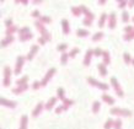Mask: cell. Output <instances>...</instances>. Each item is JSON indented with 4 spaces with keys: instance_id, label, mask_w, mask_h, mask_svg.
Instances as JSON below:
<instances>
[{
    "instance_id": "obj_1",
    "label": "cell",
    "mask_w": 134,
    "mask_h": 129,
    "mask_svg": "<svg viewBox=\"0 0 134 129\" xmlns=\"http://www.w3.org/2000/svg\"><path fill=\"white\" fill-rule=\"evenodd\" d=\"M34 26H36V28L40 31V33H41V37H43L46 41H50V33L46 30L44 25L42 24V22H40V21H36L34 22Z\"/></svg>"
},
{
    "instance_id": "obj_2",
    "label": "cell",
    "mask_w": 134,
    "mask_h": 129,
    "mask_svg": "<svg viewBox=\"0 0 134 129\" xmlns=\"http://www.w3.org/2000/svg\"><path fill=\"white\" fill-rule=\"evenodd\" d=\"M88 82H89L90 85H92V86H95V87H97V88H100V90H102V91H107V90L110 88V86L107 85V84L100 82V81L95 80L94 78H88Z\"/></svg>"
},
{
    "instance_id": "obj_3",
    "label": "cell",
    "mask_w": 134,
    "mask_h": 129,
    "mask_svg": "<svg viewBox=\"0 0 134 129\" xmlns=\"http://www.w3.org/2000/svg\"><path fill=\"white\" fill-rule=\"evenodd\" d=\"M111 114L127 116V117H129V116H132V112H130L129 110H124V108H119V107H113V108L111 110Z\"/></svg>"
},
{
    "instance_id": "obj_4",
    "label": "cell",
    "mask_w": 134,
    "mask_h": 129,
    "mask_svg": "<svg viewBox=\"0 0 134 129\" xmlns=\"http://www.w3.org/2000/svg\"><path fill=\"white\" fill-rule=\"evenodd\" d=\"M111 84H112V86H113L116 94L118 95V97H123L124 94H123V90H122V87H120V85H119L118 80H117L116 78H111Z\"/></svg>"
},
{
    "instance_id": "obj_5",
    "label": "cell",
    "mask_w": 134,
    "mask_h": 129,
    "mask_svg": "<svg viewBox=\"0 0 134 129\" xmlns=\"http://www.w3.org/2000/svg\"><path fill=\"white\" fill-rule=\"evenodd\" d=\"M10 78H11V69L9 66H5L4 68V81H2V84H4L5 87H8L10 85V82H11Z\"/></svg>"
},
{
    "instance_id": "obj_6",
    "label": "cell",
    "mask_w": 134,
    "mask_h": 129,
    "mask_svg": "<svg viewBox=\"0 0 134 129\" xmlns=\"http://www.w3.org/2000/svg\"><path fill=\"white\" fill-rule=\"evenodd\" d=\"M54 74H56V69H54V68H50V69L47 72V74L44 75L43 80L41 81V85H42V86H46V85H47V84H48V81L52 79V76H53Z\"/></svg>"
},
{
    "instance_id": "obj_7",
    "label": "cell",
    "mask_w": 134,
    "mask_h": 129,
    "mask_svg": "<svg viewBox=\"0 0 134 129\" xmlns=\"http://www.w3.org/2000/svg\"><path fill=\"white\" fill-rule=\"evenodd\" d=\"M117 26V18H116V14L114 12H111L108 16V27L111 30H113Z\"/></svg>"
},
{
    "instance_id": "obj_8",
    "label": "cell",
    "mask_w": 134,
    "mask_h": 129,
    "mask_svg": "<svg viewBox=\"0 0 134 129\" xmlns=\"http://www.w3.org/2000/svg\"><path fill=\"white\" fill-rule=\"evenodd\" d=\"M94 57V49H88L86 50V53H85V58H84V65L85 66H88L90 65V63H91V58Z\"/></svg>"
},
{
    "instance_id": "obj_9",
    "label": "cell",
    "mask_w": 134,
    "mask_h": 129,
    "mask_svg": "<svg viewBox=\"0 0 134 129\" xmlns=\"http://www.w3.org/2000/svg\"><path fill=\"white\" fill-rule=\"evenodd\" d=\"M24 62H25V58L24 57H17L16 60V68H15V74L18 75L21 70H22V65H24Z\"/></svg>"
},
{
    "instance_id": "obj_10",
    "label": "cell",
    "mask_w": 134,
    "mask_h": 129,
    "mask_svg": "<svg viewBox=\"0 0 134 129\" xmlns=\"http://www.w3.org/2000/svg\"><path fill=\"white\" fill-rule=\"evenodd\" d=\"M0 104L5 106V107H9V108H15L16 107V102L9 101V100H6V98H2V97H0Z\"/></svg>"
},
{
    "instance_id": "obj_11",
    "label": "cell",
    "mask_w": 134,
    "mask_h": 129,
    "mask_svg": "<svg viewBox=\"0 0 134 129\" xmlns=\"http://www.w3.org/2000/svg\"><path fill=\"white\" fill-rule=\"evenodd\" d=\"M62 28L64 34H69L70 33V26H69V21L68 20H62Z\"/></svg>"
},
{
    "instance_id": "obj_12",
    "label": "cell",
    "mask_w": 134,
    "mask_h": 129,
    "mask_svg": "<svg viewBox=\"0 0 134 129\" xmlns=\"http://www.w3.org/2000/svg\"><path fill=\"white\" fill-rule=\"evenodd\" d=\"M80 8H81L82 12L86 15V18H90V20H92V21L95 20V15L92 14V12L90 11V10L88 9V8H86V6H85V5H80Z\"/></svg>"
},
{
    "instance_id": "obj_13",
    "label": "cell",
    "mask_w": 134,
    "mask_h": 129,
    "mask_svg": "<svg viewBox=\"0 0 134 129\" xmlns=\"http://www.w3.org/2000/svg\"><path fill=\"white\" fill-rule=\"evenodd\" d=\"M37 52H38V46H37V44H33V46L31 47V50L28 52V54H27V59H28V60H32Z\"/></svg>"
},
{
    "instance_id": "obj_14",
    "label": "cell",
    "mask_w": 134,
    "mask_h": 129,
    "mask_svg": "<svg viewBox=\"0 0 134 129\" xmlns=\"http://www.w3.org/2000/svg\"><path fill=\"white\" fill-rule=\"evenodd\" d=\"M27 88H28V84H27V85L17 86V87H15V88H12V92H14L15 95H21V94H22V92H25Z\"/></svg>"
},
{
    "instance_id": "obj_15",
    "label": "cell",
    "mask_w": 134,
    "mask_h": 129,
    "mask_svg": "<svg viewBox=\"0 0 134 129\" xmlns=\"http://www.w3.org/2000/svg\"><path fill=\"white\" fill-rule=\"evenodd\" d=\"M42 110H43V103H42V102H38V104L36 106V108H34L33 112H32V116H33V117H37V116L42 112Z\"/></svg>"
},
{
    "instance_id": "obj_16",
    "label": "cell",
    "mask_w": 134,
    "mask_h": 129,
    "mask_svg": "<svg viewBox=\"0 0 134 129\" xmlns=\"http://www.w3.org/2000/svg\"><path fill=\"white\" fill-rule=\"evenodd\" d=\"M102 101L106 102L107 104H110V106L114 104V98H113V97H111V96H110V95H107V94L102 95Z\"/></svg>"
},
{
    "instance_id": "obj_17",
    "label": "cell",
    "mask_w": 134,
    "mask_h": 129,
    "mask_svg": "<svg viewBox=\"0 0 134 129\" xmlns=\"http://www.w3.org/2000/svg\"><path fill=\"white\" fill-rule=\"evenodd\" d=\"M12 42H14V37H12V36H11V37H5V38L0 42V47H2V48H4V47L9 46L10 43H12Z\"/></svg>"
},
{
    "instance_id": "obj_18",
    "label": "cell",
    "mask_w": 134,
    "mask_h": 129,
    "mask_svg": "<svg viewBox=\"0 0 134 129\" xmlns=\"http://www.w3.org/2000/svg\"><path fill=\"white\" fill-rule=\"evenodd\" d=\"M97 69H98V72H100V75H101V76H107V68H106V65H104V63L97 64Z\"/></svg>"
},
{
    "instance_id": "obj_19",
    "label": "cell",
    "mask_w": 134,
    "mask_h": 129,
    "mask_svg": "<svg viewBox=\"0 0 134 129\" xmlns=\"http://www.w3.org/2000/svg\"><path fill=\"white\" fill-rule=\"evenodd\" d=\"M56 102H57V97H52V98H49L48 100V102L46 103V108L49 111V110H52L53 107H54V104H56Z\"/></svg>"
},
{
    "instance_id": "obj_20",
    "label": "cell",
    "mask_w": 134,
    "mask_h": 129,
    "mask_svg": "<svg viewBox=\"0 0 134 129\" xmlns=\"http://www.w3.org/2000/svg\"><path fill=\"white\" fill-rule=\"evenodd\" d=\"M27 124H28L27 116H22L21 117V123H20V129H27Z\"/></svg>"
},
{
    "instance_id": "obj_21",
    "label": "cell",
    "mask_w": 134,
    "mask_h": 129,
    "mask_svg": "<svg viewBox=\"0 0 134 129\" xmlns=\"http://www.w3.org/2000/svg\"><path fill=\"white\" fill-rule=\"evenodd\" d=\"M27 81H28V75H25V76H22L21 79H17V81H16V85H17V86L27 85Z\"/></svg>"
},
{
    "instance_id": "obj_22",
    "label": "cell",
    "mask_w": 134,
    "mask_h": 129,
    "mask_svg": "<svg viewBox=\"0 0 134 129\" xmlns=\"http://www.w3.org/2000/svg\"><path fill=\"white\" fill-rule=\"evenodd\" d=\"M72 14L74 15V16H80V15L82 14V10H81V8L80 6H73L72 8Z\"/></svg>"
},
{
    "instance_id": "obj_23",
    "label": "cell",
    "mask_w": 134,
    "mask_h": 129,
    "mask_svg": "<svg viewBox=\"0 0 134 129\" xmlns=\"http://www.w3.org/2000/svg\"><path fill=\"white\" fill-rule=\"evenodd\" d=\"M76 36H79V37H88V36H90V32L88 31V30H78L76 31Z\"/></svg>"
},
{
    "instance_id": "obj_24",
    "label": "cell",
    "mask_w": 134,
    "mask_h": 129,
    "mask_svg": "<svg viewBox=\"0 0 134 129\" xmlns=\"http://www.w3.org/2000/svg\"><path fill=\"white\" fill-rule=\"evenodd\" d=\"M16 31H18V28H17L16 26H11V27L6 28L5 34H6V37H11V36H12V33H14V32H16Z\"/></svg>"
},
{
    "instance_id": "obj_25",
    "label": "cell",
    "mask_w": 134,
    "mask_h": 129,
    "mask_svg": "<svg viewBox=\"0 0 134 129\" xmlns=\"http://www.w3.org/2000/svg\"><path fill=\"white\" fill-rule=\"evenodd\" d=\"M65 91H64V88H62V87H59L58 90H57V97L59 98V100H62V101H64L65 100Z\"/></svg>"
},
{
    "instance_id": "obj_26",
    "label": "cell",
    "mask_w": 134,
    "mask_h": 129,
    "mask_svg": "<svg viewBox=\"0 0 134 129\" xmlns=\"http://www.w3.org/2000/svg\"><path fill=\"white\" fill-rule=\"evenodd\" d=\"M107 15L106 14H101V17H100V20H98V27H104V24H106V21H107Z\"/></svg>"
},
{
    "instance_id": "obj_27",
    "label": "cell",
    "mask_w": 134,
    "mask_h": 129,
    "mask_svg": "<svg viewBox=\"0 0 134 129\" xmlns=\"http://www.w3.org/2000/svg\"><path fill=\"white\" fill-rule=\"evenodd\" d=\"M104 38V32H97L92 36V41L94 42H97V41H101Z\"/></svg>"
},
{
    "instance_id": "obj_28",
    "label": "cell",
    "mask_w": 134,
    "mask_h": 129,
    "mask_svg": "<svg viewBox=\"0 0 134 129\" xmlns=\"http://www.w3.org/2000/svg\"><path fill=\"white\" fill-rule=\"evenodd\" d=\"M100 107H101V103H100L98 101H95V102L92 103V112L96 114V113L100 111Z\"/></svg>"
},
{
    "instance_id": "obj_29",
    "label": "cell",
    "mask_w": 134,
    "mask_h": 129,
    "mask_svg": "<svg viewBox=\"0 0 134 129\" xmlns=\"http://www.w3.org/2000/svg\"><path fill=\"white\" fill-rule=\"evenodd\" d=\"M102 58H104V65H108L110 62H111V58H110V53L108 52H104L102 54Z\"/></svg>"
},
{
    "instance_id": "obj_30",
    "label": "cell",
    "mask_w": 134,
    "mask_h": 129,
    "mask_svg": "<svg viewBox=\"0 0 134 129\" xmlns=\"http://www.w3.org/2000/svg\"><path fill=\"white\" fill-rule=\"evenodd\" d=\"M33 38V34L32 33H27V34H24V36H20V41L21 42H26V41H28V40H32Z\"/></svg>"
},
{
    "instance_id": "obj_31",
    "label": "cell",
    "mask_w": 134,
    "mask_h": 129,
    "mask_svg": "<svg viewBox=\"0 0 134 129\" xmlns=\"http://www.w3.org/2000/svg\"><path fill=\"white\" fill-rule=\"evenodd\" d=\"M113 123H114V120L113 119H107L106 120V123H104V129H111V128H113Z\"/></svg>"
},
{
    "instance_id": "obj_32",
    "label": "cell",
    "mask_w": 134,
    "mask_h": 129,
    "mask_svg": "<svg viewBox=\"0 0 134 129\" xmlns=\"http://www.w3.org/2000/svg\"><path fill=\"white\" fill-rule=\"evenodd\" d=\"M38 21H40V22H42V24L44 25V24H50V22H52V18H50V17H48V16H41Z\"/></svg>"
},
{
    "instance_id": "obj_33",
    "label": "cell",
    "mask_w": 134,
    "mask_h": 129,
    "mask_svg": "<svg viewBox=\"0 0 134 129\" xmlns=\"http://www.w3.org/2000/svg\"><path fill=\"white\" fill-rule=\"evenodd\" d=\"M68 58H69V53H63L62 57H60V63H62L63 65H65L66 62H68Z\"/></svg>"
},
{
    "instance_id": "obj_34",
    "label": "cell",
    "mask_w": 134,
    "mask_h": 129,
    "mask_svg": "<svg viewBox=\"0 0 134 129\" xmlns=\"http://www.w3.org/2000/svg\"><path fill=\"white\" fill-rule=\"evenodd\" d=\"M123 59H124V63H126L127 65L132 63V57H130L129 53H124V54H123Z\"/></svg>"
},
{
    "instance_id": "obj_35",
    "label": "cell",
    "mask_w": 134,
    "mask_h": 129,
    "mask_svg": "<svg viewBox=\"0 0 134 129\" xmlns=\"http://www.w3.org/2000/svg\"><path fill=\"white\" fill-rule=\"evenodd\" d=\"M73 103H74V101L73 100H68V98H65V100L63 101V107H64L65 110H68V107H70Z\"/></svg>"
},
{
    "instance_id": "obj_36",
    "label": "cell",
    "mask_w": 134,
    "mask_h": 129,
    "mask_svg": "<svg viewBox=\"0 0 134 129\" xmlns=\"http://www.w3.org/2000/svg\"><path fill=\"white\" fill-rule=\"evenodd\" d=\"M79 52H80L79 48H73V49L69 52V58H75L78 54H79Z\"/></svg>"
},
{
    "instance_id": "obj_37",
    "label": "cell",
    "mask_w": 134,
    "mask_h": 129,
    "mask_svg": "<svg viewBox=\"0 0 134 129\" xmlns=\"http://www.w3.org/2000/svg\"><path fill=\"white\" fill-rule=\"evenodd\" d=\"M123 40L124 41H132V40H134V31L130 32V33H126L124 37H123Z\"/></svg>"
},
{
    "instance_id": "obj_38",
    "label": "cell",
    "mask_w": 134,
    "mask_h": 129,
    "mask_svg": "<svg viewBox=\"0 0 134 129\" xmlns=\"http://www.w3.org/2000/svg\"><path fill=\"white\" fill-rule=\"evenodd\" d=\"M57 49H58L59 52H63V53H65V50L68 49V44H65V43H62V44H59V46L57 47Z\"/></svg>"
},
{
    "instance_id": "obj_39",
    "label": "cell",
    "mask_w": 134,
    "mask_h": 129,
    "mask_svg": "<svg viewBox=\"0 0 134 129\" xmlns=\"http://www.w3.org/2000/svg\"><path fill=\"white\" fill-rule=\"evenodd\" d=\"M27 33H30V28L28 27H24V28L18 30V34L20 36H24V34H27Z\"/></svg>"
},
{
    "instance_id": "obj_40",
    "label": "cell",
    "mask_w": 134,
    "mask_h": 129,
    "mask_svg": "<svg viewBox=\"0 0 134 129\" xmlns=\"http://www.w3.org/2000/svg\"><path fill=\"white\" fill-rule=\"evenodd\" d=\"M127 2H128V1H126V0H118V1H117V5H118L119 9H124V8L127 6Z\"/></svg>"
},
{
    "instance_id": "obj_41",
    "label": "cell",
    "mask_w": 134,
    "mask_h": 129,
    "mask_svg": "<svg viewBox=\"0 0 134 129\" xmlns=\"http://www.w3.org/2000/svg\"><path fill=\"white\" fill-rule=\"evenodd\" d=\"M113 128L114 129H120L122 128V120H120V119L114 120V123H113Z\"/></svg>"
},
{
    "instance_id": "obj_42",
    "label": "cell",
    "mask_w": 134,
    "mask_h": 129,
    "mask_svg": "<svg viewBox=\"0 0 134 129\" xmlns=\"http://www.w3.org/2000/svg\"><path fill=\"white\" fill-rule=\"evenodd\" d=\"M102 54H104V52H102L100 48L94 49V56H95V57H102Z\"/></svg>"
},
{
    "instance_id": "obj_43",
    "label": "cell",
    "mask_w": 134,
    "mask_h": 129,
    "mask_svg": "<svg viewBox=\"0 0 134 129\" xmlns=\"http://www.w3.org/2000/svg\"><path fill=\"white\" fill-rule=\"evenodd\" d=\"M122 20H123V22H128V20H129V14H128L127 11H123V14H122Z\"/></svg>"
},
{
    "instance_id": "obj_44",
    "label": "cell",
    "mask_w": 134,
    "mask_h": 129,
    "mask_svg": "<svg viewBox=\"0 0 134 129\" xmlns=\"http://www.w3.org/2000/svg\"><path fill=\"white\" fill-rule=\"evenodd\" d=\"M32 17H34V18H38V20H40V17H41V12H40L38 10H33V11H32Z\"/></svg>"
},
{
    "instance_id": "obj_45",
    "label": "cell",
    "mask_w": 134,
    "mask_h": 129,
    "mask_svg": "<svg viewBox=\"0 0 134 129\" xmlns=\"http://www.w3.org/2000/svg\"><path fill=\"white\" fill-rule=\"evenodd\" d=\"M82 24L85 25V26H91L92 25V20H90V18H84V21H82Z\"/></svg>"
},
{
    "instance_id": "obj_46",
    "label": "cell",
    "mask_w": 134,
    "mask_h": 129,
    "mask_svg": "<svg viewBox=\"0 0 134 129\" xmlns=\"http://www.w3.org/2000/svg\"><path fill=\"white\" fill-rule=\"evenodd\" d=\"M41 86L42 85H41V82H40V81H34V82H33V85H32V88H33V90H38Z\"/></svg>"
},
{
    "instance_id": "obj_47",
    "label": "cell",
    "mask_w": 134,
    "mask_h": 129,
    "mask_svg": "<svg viewBox=\"0 0 134 129\" xmlns=\"http://www.w3.org/2000/svg\"><path fill=\"white\" fill-rule=\"evenodd\" d=\"M133 31H134L133 26H126V27H124V32H126V33H130V32H133Z\"/></svg>"
},
{
    "instance_id": "obj_48",
    "label": "cell",
    "mask_w": 134,
    "mask_h": 129,
    "mask_svg": "<svg viewBox=\"0 0 134 129\" xmlns=\"http://www.w3.org/2000/svg\"><path fill=\"white\" fill-rule=\"evenodd\" d=\"M5 25H6V28H9V27L14 26V25H12V20H11V18H8V20L5 21Z\"/></svg>"
},
{
    "instance_id": "obj_49",
    "label": "cell",
    "mask_w": 134,
    "mask_h": 129,
    "mask_svg": "<svg viewBox=\"0 0 134 129\" xmlns=\"http://www.w3.org/2000/svg\"><path fill=\"white\" fill-rule=\"evenodd\" d=\"M64 110H65V108H64L63 106H59V107H57V108H56V113H57V114H59L60 112H63Z\"/></svg>"
},
{
    "instance_id": "obj_50",
    "label": "cell",
    "mask_w": 134,
    "mask_h": 129,
    "mask_svg": "<svg viewBox=\"0 0 134 129\" xmlns=\"http://www.w3.org/2000/svg\"><path fill=\"white\" fill-rule=\"evenodd\" d=\"M46 42H47V41H46V40L43 38V37H38V43H40L41 46H43V44H44Z\"/></svg>"
},
{
    "instance_id": "obj_51",
    "label": "cell",
    "mask_w": 134,
    "mask_h": 129,
    "mask_svg": "<svg viewBox=\"0 0 134 129\" xmlns=\"http://www.w3.org/2000/svg\"><path fill=\"white\" fill-rule=\"evenodd\" d=\"M127 6H129V8H134V0L128 1V2H127Z\"/></svg>"
},
{
    "instance_id": "obj_52",
    "label": "cell",
    "mask_w": 134,
    "mask_h": 129,
    "mask_svg": "<svg viewBox=\"0 0 134 129\" xmlns=\"http://www.w3.org/2000/svg\"><path fill=\"white\" fill-rule=\"evenodd\" d=\"M17 2H22V4H25V5H26L28 1H26V0H20V1H17Z\"/></svg>"
},
{
    "instance_id": "obj_53",
    "label": "cell",
    "mask_w": 134,
    "mask_h": 129,
    "mask_svg": "<svg viewBox=\"0 0 134 129\" xmlns=\"http://www.w3.org/2000/svg\"><path fill=\"white\" fill-rule=\"evenodd\" d=\"M98 4H100V5H104V4H106V1H104V0H100Z\"/></svg>"
},
{
    "instance_id": "obj_54",
    "label": "cell",
    "mask_w": 134,
    "mask_h": 129,
    "mask_svg": "<svg viewBox=\"0 0 134 129\" xmlns=\"http://www.w3.org/2000/svg\"><path fill=\"white\" fill-rule=\"evenodd\" d=\"M41 2H42V1H41V0H38V1H37V0H36V1H33V4H36V5H37V4H41Z\"/></svg>"
},
{
    "instance_id": "obj_55",
    "label": "cell",
    "mask_w": 134,
    "mask_h": 129,
    "mask_svg": "<svg viewBox=\"0 0 134 129\" xmlns=\"http://www.w3.org/2000/svg\"><path fill=\"white\" fill-rule=\"evenodd\" d=\"M132 64H133V65H134V58H133V59H132Z\"/></svg>"
},
{
    "instance_id": "obj_56",
    "label": "cell",
    "mask_w": 134,
    "mask_h": 129,
    "mask_svg": "<svg viewBox=\"0 0 134 129\" xmlns=\"http://www.w3.org/2000/svg\"><path fill=\"white\" fill-rule=\"evenodd\" d=\"M133 21H134V17H133Z\"/></svg>"
}]
</instances>
